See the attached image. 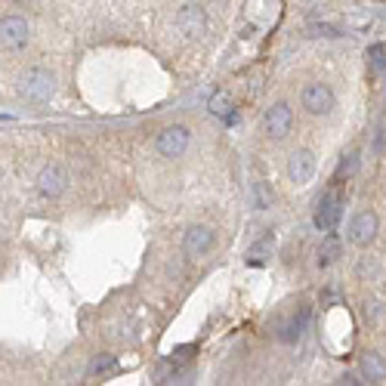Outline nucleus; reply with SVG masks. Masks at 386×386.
Masks as SVG:
<instances>
[{
  "label": "nucleus",
  "mask_w": 386,
  "mask_h": 386,
  "mask_svg": "<svg viewBox=\"0 0 386 386\" xmlns=\"http://www.w3.org/2000/svg\"><path fill=\"white\" fill-rule=\"evenodd\" d=\"M188 130L186 127H167V130L158 133V152L164 154V158H179L186 149H188Z\"/></svg>",
  "instance_id": "6"
},
{
  "label": "nucleus",
  "mask_w": 386,
  "mask_h": 386,
  "mask_svg": "<svg viewBox=\"0 0 386 386\" xmlns=\"http://www.w3.org/2000/svg\"><path fill=\"white\" fill-rule=\"evenodd\" d=\"M183 247H186V254L188 256H204L213 247V232L208 229V226H192L186 232V242H183Z\"/></svg>",
  "instance_id": "12"
},
{
  "label": "nucleus",
  "mask_w": 386,
  "mask_h": 386,
  "mask_svg": "<svg viewBox=\"0 0 386 386\" xmlns=\"http://www.w3.org/2000/svg\"><path fill=\"white\" fill-rule=\"evenodd\" d=\"M337 256H340V238L334 235V229H331L319 247V269H328L331 263H337Z\"/></svg>",
  "instance_id": "14"
},
{
  "label": "nucleus",
  "mask_w": 386,
  "mask_h": 386,
  "mask_svg": "<svg viewBox=\"0 0 386 386\" xmlns=\"http://www.w3.org/2000/svg\"><path fill=\"white\" fill-rule=\"evenodd\" d=\"M343 204H346V198H343V188L340 183H331L324 192L319 195V201H315V229L319 232H331V229H337V222L343 217Z\"/></svg>",
  "instance_id": "1"
},
{
  "label": "nucleus",
  "mask_w": 386,
  "mask_h": 386,
  "mask_svg": "<svg viewBox=\"0 0 386 386\" xmlns=\"http://www.w3.org/2000/svg\"><path fill=\"white\" fill-rule=\"evenodd\" d=\"M210 111L217 118H222L226 124H235V108H232V99L222 96V93H217V96L210 99Z\"/></svg>",
  "instance_id": "19"
},
{
  "label": "nucleus",
  "mask_w": 386,
  "mask_h": 386,
  "mask_svg": "<svg viewBox=\"0 0 386 386\" xmlns=\"http://www.w3.org/2000/svg\"><path fill=\"white\" fill-rule=\"evenodd\" d=\"M358 170V154H349V158H343L340 161V167H337V179L334 183H343V179H349Z\"/></svg>",
  "instance_id": "21"
},
{
  "label": "nucleus",
  "mask_w": 386,
  "mask_h": 386,
  "mask_svg": "<svg viewBox=\"0 0 386 386\" xmlns=\"http://www.w3.org/2000/svg\"><path fill=\"white\" fill-rule=\"evenodd\" d=\"M309 31L319 34V38H343V31L337 28V25H328V22H315Z\"/></svg>",
  "instance_id": "22"
},
{
  "label": "nucleus",
  "mask_w": 386,
  "mask_h": 386,
  "mask_svg": "<svg viewBox=\"0 0 386 386\" xmlns=\"http://www.w3.org/2000/svg\"><path fill=\"white\" fill-rule=\"evenodd\" d=\"M290 124H294V111H290L288 102H278L266 111V133L276 136V140H285L290 133Z\"/></svg>",
  "instance_id": "8"
},
{
  "label": "nucleus",
  "mask_w": 386,
  "mask_h": 386,
  "mask_svg": "<svg viewBox=\"0 0 386 386\" xmlns=\"http://www.w3.org/2000/svg\"><path fill=\"white\" fill-rule=\"evenodd\" d=\"M176 28L183 31L186 38H204V34H208V28H210L204 6H198V4H186L183 10L176 13Z\"/></svg>",
  "instance_id": "4"
},
{
  "label": "nucleus",
  "mask_w": 386,
  "mask_h": 386,
  "mask_svg": "<svg viewBox=\"0 0 386 386\" xmlns=\"http://www.w3.org/2000/svg\"><path fill=\"white\" fill-rule=\"evenodd\" d=\"M272 201H276V195H272V186L263 183V179H256V183L251 186V204H254V210H269Z\"/></svg>",
  "instance_id": "16"
},
{
  "label": "nucleus",
  "mask_w": 386,
  "mask_h": 386,
  "mask_svg": "<svg viewBox=\"0 0 386 386\" xmlns=\"http://www.w3.org/2000/svg\"><path fill=\"white\" fill-rule=\"evenodd\" d=\"M272 244H276V235H263L260 242H254L251 247H247V266H263L266 260H269V254H272Z\"/></svg>",
  "instance_id": "13"
},
{
  "label": "nucleus",
  "mask_w": 386,
  "mask_h": 386,
  "mask_svg": "<svg viewBox=\"0 0 386 386\" xmlns=\"http://www.w3.org/2000/svg\"><path fill=\"white\" fill-rule=\"evenodd\" d=\"M309 306H300V309H294V312L288 315L285 322H281V328H278V340L281 343H297L300 340V334L306 331V324H309Z\"/></svg>",
  "instance_id": "9"
},
{
  "label": "nucleus",
  "mask_w": 386,
  "mask_h": 386,
  "mask_svg": "<svg viewBox=\"0 0 386 386\" xmlns=\"http://www.w3.org/2000/svg\"><path fill=\"white\" fill-rule=\"evenodd\" d=\"M362 374H365L371 383H383V380H386V365H383V358L377 356V353H365V356H362Z\"/></svg>",
  "instance_id": "15"
},
{
  "label": "nucleus",
  "mask_w": 386,
  "mask_h": 386,
  "mask_svg": "<svg viewBox=\"0 0 386 386\" xmlns=\"http://www.w3.org/2000/svg\"><path fill=\"white\" fill-rule=\"evenodd\" d=\"M374 235H377V217L371 210H362L353 220V226H349V242L358 244V247H365V244L374 242Z\"/></svg>",
  "instance_id": "10"
},
{
  "label": "nucleus",
  "mask_w": 386,
  "mask_h": 386,
  "mask_svg": "<svg viewBox=\"0 0 386 386\" xmlns=\"http://www.w3.org/2000/svg\"><path fill=\"white\" fill-rule=\"evenodd\" d=\"M337 383H349V386H356L358 380H356V377H353V374H343V377H340V380H337Z\"/></svg>",
  "instance_id": "23"
},
{
  "label": "nucleus",
  "mask_w": 386,
  "mask_h": 386,
  "mask_svg": "<svg viewBox=\"0 0 386 386\" xmlns=\"http://www.w3.org/2000/svg\"><path fill=\"white\" fill-rule=\"evenodd\" d=\"M198 353V346H176L174 353H170V368H174V377L179 374V368L192 362V356Z\"/></svg>",
  "instance_id": "20"
},
{
  "label": "nucleus",
  "mask_w": 386,
  "mask_h": 386,
  "mask_svg": "<svg viewBox=\"0 0 386 386\" xmlns=\"http://www.w3.org/2000/svg\"><path fill=\"white\" fill-rule=\"evenodd\" d=\"M38 188H40V195H47V198H59V195H62L65 188H68L65 167L47 164L44 170H40V176H38Z\"/></svg>",
  "instance_id": "7"
},
{
  "label": "nucleus",
  "mask_w": 386,
  "mask_h": 386,
  "mask_svg": "<svg viewBox=\"0 0 386 386\" xmlns=\"http://www.w3.org/2000/svg\"><path fill=\"white\" fill-rule=\"evenodd\" d=\"M303 106L309 115H328L334 108V90L328 84H309L303 90Z\"/></svg>",
  "instance_id": "5"
},
{
  "label": "nucleus",
  "mask_w": 386,
  "mask_h": 386,
  "mask_svg": "<svg viewBox=\"0 0 386 386\" xmlns=\"http://www.w3.org/2000/svg\"><path fill=\"white\" fill-rule=\"evenodd\" d=\"M28 44V25L22 16H4L0 19V50L6 53H19Z\"/></svg>",
  "instance_id": "2"
},
{
  "label": "nucleus",
  "mask_w": 386,
  "mask_h": 386,
  "mask_svg": "<svg viewBox=\"0 0 386 386\" xmlns=\"http://www.w3.org/2000/svg\"><path fill=\"white\" fill-rule=\"evenodd\" d=\"M121 371V365H118L115 356H99L96 362L90 365V377H99V380H106V377H115Z\"/></svg>",
  "instance_id": "17"
},
{
  "label": "nucleus",
  "mask_w": 386,
  "mask_h": 386,
  "mask_svg": "<svg viewBox=\"0 0 386 386\" xmlns=\"http://www.w3.org/2000/svg\"><path fill=\"white\" fill-rule=\"evenodd\" d=\"M315 174V158H312V152H306V149H300L290 154V164H288V176L294 179L297 186H306L309 179H312Z\"/></svg>",
  "instance_id": "11"
},
{
  "label": "nucleus",
  "mask_w": 386,
  "mask_h": 386,
  "mask_svg": "<svg viewBox=\"0 0 386 386\" xmlns=\"http://www.w3.org/2000/svg\"><path fill=\"white\" fill-rule=\"evenodd\" d=\"M22 96L28 102H47L53 96V74L47 68H31L22 77Z\"/></svg>",
  "instance_id": "3"
},
{
  "label": "nucleus",
  "mask_w": 386,
  "mask_h": 386,
  "mask_svg": "<svg viewBox=\"0 0 386 386\" xmlns=\"http://www.w3.org/2000/svg\"><path fill=\"white\" fill-rule=\"evenodd\" d=\"M208 4H210V6H217V10H222V6H226L229 0H208Z\"/></svg>",
  "instance_id": "24"
},
{
  "label": "nucleus",
  "mask_w": 386,
  "mask_h": 386,
  "mask_svg": "<svg viewBox=\"0 0 386 386\" xmlns=\"http://www.w3.org/2000/svg\"><path fill=\"white\" fill-rule=\"evenodd\" d=\"M368 72H371V77L386 72V44H371V47H368Z\"/></svg>",
  "instance_id": "18"
},
{
  "label": "nucleus",
  "mask_w": 386,
  "mask_h": 386,
  "mask_svg": "<svg viewBox=\"0 0 386 386\" xmlns=\"http://www.w3.org/2000/svg\"><path fill=\"white\" fill-rule=\"evenodd\" d=\"M13 4H25V0H13Z\"/></svg>",
  "instance_id": "25"
}]
</instances>
